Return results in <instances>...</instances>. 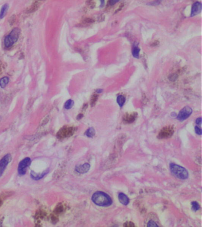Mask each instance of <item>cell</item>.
I'll list each match as a JSON object with an SVG mask.
<instances>
[{
	"mask_svg": "<svg viewBox=\"0 0 202 227\" xmlns=\"http://www.w3.org/2000/svg\"><path fill=\"white\" fill-rule=\"evenodd\" d=\"M74 104V101L70 99V100H68V101H66V103H65L64 107H65V109L69 110V109H71L73 107Z\"/></svg>",
	"mask_w": 202,
	"mask_h": 227,
	"instance_id": "obj_16",
	"label": "cell"
},
{
	"mask_svg": "<svg viewBox=\"0 0 202 227\" xmlns=\"http://www.w3.org/2000/svg\"><path fill=\"white\" fill-rule=\"evenodd\" d=\"M90 168V165L88 163H86L83 165H79V166H76L75 170L79 173L83 174V173H87L89 171Z\"/></svg>",
	"mask_w": 202,
	"mask_h": 227,
	"instance_id": "obj_8",
	"label": "cell"
},
{
	"mask_svg": "<svg viewBox=\"0 0 202 227\" xmlns=\"http://www.w3.org/2000/svg\"><path fill=\"white\" fill-rule=\"evenodd\" d=\"M173 128H170V127H167V128H164L161 131L160 134V136L161 138H165V137H168L172 135L173 134Z\"/></svg>",
	"mask_w": 202,
	"mask_h": 227,
	"instance_id": "obj_9",
	"label": "cell"
},
{
	"mask_svg": "<svg viewBox=\"0 0 202 227\" xmlns=\"http://www.w3.org/2000/svg\"><path fill=\"white\" fill-rule=\"evenodd\" d=\"M92 201L100 207H109L112 204V200L106 193L96 192L92 196Z\"/></svg>",
	"mask_w": 202,
	"mask_h": 227,
	"instance_id": "obj_1",
	"label": "cell"
},
{
	"mask_svg": "<svg viewBox=\"0 0 202 227\" xmlns=\"http://www.w3.org/2000/svg\"><path fill=\"white\" fill-rule=\"evenodd\" d=\"M20 30L19 28H14L10 34L7 36L4 39V45L6 48H10L17 41L20 36Z\"/></svg>",
	"mask_w": 202,
	"mask_h": 227,
	"instance_id": "obj_3",
	"label": "cell"
},
{
	"mask_svg": "<svg viewBox=\"0 0 202 227\" xmlns=\"http://www.w3.org/2000/svg\"><path fill=\"white\" fill-rule=\"evenodd\" d=\"M171 116L172 117H177V115H176V113L174 112V113H171Z\"/></svg>",
	"mask_w": 202,
	"mask_h": 227,
	"instance_id": "obj_28",
	"label": "cell"
},
{
	"mask_svg": "<svg viewBox=\"0 0 202 227\" xmlns=\"http://www.w3.org/2000/svg\"><path fill=\"white\" fill-rule=\"evenodd\" d=\"M1 72V66H0V73Z\"/></svg>",
	"mask_w": 202,
	"mask_h": 227,
	"instance_id": "obj_29",
	"label": "cell"
},
{
	"mask_svg": "<svg viewBox=\"0 0 202 227\" xmlns=\"http://www.w3.org/2000/svg\"><path fill=\"white\" fill-rule=\"evenodd\" d=\"M9 82V79L7 77H5L0 79V87L2 89L5 88Z\"/></svg>",
	"mask_w": 202,
	"mask_h": 227,
	"instance_id": "obj_13",
	"label": "cell"
},
{
	"mask_svg": "<svg viewBox=\"0 0 202 227\" xmlns=\"http://www.w3.org/2000/svg\"><path fill=\"white\" fill-rule=\"evenodd\" d=\"M147 227H158V225L154 222V221H153L152 220H151V221H149V222H148V225H147Z\"/></svg>",
	"mask_w": 202,
	"mask_h": 227,
	"instance_id": "obj_20",
	"label": "cell"
},
{
	"mask_svg": "<svg viewBox=\"0 0 202 227\" xmlns=\"http://www.w3.org/2000/svg\"><path fill=\"white\" fill-rule=\"evenodd\" d=\"M140 49L138 46H135L132 49V55L136 58H139Z\"/></svg>",
	"mask_w": 202,
	"mask_h": 227,
	"instance_id": "obj_17",
	"label": "cell"
},
{
	"mask_svg": "<svg viewBox=\"0 0 202 227\" xmlns=\"http://www.w3.org/2000/svg\"><path fill=\"white\" fill-rule=\"evenodd\" d=\"M31 159L27 157L23 159L20 162L18 167V173L20 176H23L26 173L27 168L31 164Z\"/></svg>",
	"mask_w": 202,
	"mask_h": 227,
	"instance_id": "obj_4",
	"label": "cell"
},
{
	"mask_svg": "<svg viewBox=\"0 0 202 227\" xmlns=\"http://www.w3.org/2000/svg\"><path fill=\"white\" fill-rule=\"evenodd\" d=\"M202 10V4L199 2H194L192 5V12H191V17L196 16L199 13L201 12Z\"/></svg>",
	"mask_w": 202,
	"mask_h": 227,
	"instance_id": "obj_7",
	"label": "cell"
},
{
	"mask_svg": "<svg viewBox=\"0 0 202 227\" xmlns=\"http://www.w3.org/2000/svg\"><path fill=\"white\" fill-rule=\"evenodd\" d=\"M124 227H135V225L134 224V223H132L131 222H127L125 223Z\"/></svg>",
	"mask_w": 202,
	"mask_h": 227,
	"instance_id": "obj_22",
	"label": "cell"
},
{
	"mask_svg": "<svg viewBox=\"0 0 202 227\" xmlns=\"http://www.w3.org/2000/svg\"><path fill=\"white\" fill-rule=\"evenodd\" d=\"M120 1V0H110L109 2H110V4L111 5H113L115 4L116 2H117Z\"/></svg>",
	"mask_w": 202,
	"mask_h": 227,
	"instance_id": "obj_24",
	"label": "cell"
},
{
	"mask_svg": "<svg viewBox=\"0 0 202 227\" xmlns=\"http://www.w3.org/2000/svg\"><path fill=\"white\" fill-rule=\"evenodd\" d=\"M195 132H196V133L197 134H198V135H202V129H201V128L197 127V126H196V127H195Z\"/></svg>",
	"mask_w": 202,
	"mask_h": 227,
	"instance_id": "obj_21",
	"label": "cell"
},
{
	"mask_svg": "<svg viewBox=\"0 0 202 227\" xmlns=\"http://www.w3.org/2000/svg\"><path fill=\"white\" fill-rule=\"evenodd\" d=\"M135 113H134V115H133V114H131V115H130L126 116V118L124 119L126 120V121H127V122L128 120H129V122H133V121L135 120V118H136V117H135Z\"/></svg>",
	"mask_w": 202,
	"mask_h": 227,
	"instance_id": "obj_18",
	"label": "cell"
},
{
	"mask_svg": "<svg viewBox=\"0 0 202 227\" xmlns=\"http://www.w3.org/2000/svg\"><path fill=\"white\" fill-rule=\"evenodd\" d=\"M118 199L120 202L124 205H127L129 203V199L126 195L125 194L123 193H120L119 194Z\"/></svg>",
	"mask_w": 202,
	"mask_h": 227,
	"instance_id": "obj_11",
	"label": "cell"
},
{
	"mask_svg": "<svg viewBox=\"0 0 202 227\" xmlns=\"http://www.w3.org/2000/svg\"><path fill=\"white\" fill-rule=\"evenodd\" d=\"M8 9H9V5H8L7 4H4V5L2 6V7L1 9V11H0V19H2V18L5 16L7 12Z\"/></svg>",
	"mask_w": 202,
	"mask_h": 227,
	"instance_id": "obj_12",
	"label": "cell"
},
{
	"mask_svg": "<svg viewBox=\"0 0 202 227\" xmlns=\"http://www.w3.org/2000/svg\"><path fill=\"white\" fill-rule=\"evenodd\" d=\"M192 204L193 210L194 211H197V210L199 209L200 206H199V203L197 202H193Z\"/></svg>",
	"mask_w": 202,
	"mask_h": 227,
	"instance_id": "obj_19",
	"label": "cell"
},
{
	"mask_svg": "<svg viewBox=\"0 0 202 227\" xmlns=\"http://www.w3.org/2000/svg\"><path fill=\"white\" fill-rule=\"evenodd\" d=\"M96 134V130L93 128H90L86 132V135L88 138L93 137Z\"/></svg>",
	"mask_w": 202,
	"mask_h": 227,
	"instance_id": "obj_14",
	"label": "cell"
},
{
	"mask_svg": "<svg viewBox=\"0 0 202 227\" xmlns=\"http://www.w3.org/2000/svg\"><path fill=\"white\" fill-rule=\"evenodd\" d=\"M170 168L171 173L176 178L181 180H185L189 178V173L187 170L180 166L171 163L170 165Z\"/></svg>",
	"mask_w": 202,
	"mask_h": 227,
	"instance_id": "obj_2",
	"label": "cell"
},
{
	"mask_svg": "<svg viewBox=\"0 0 202 227\" xmlns=\"http://www.w3.org/2000/svg\"><path fill=\"white\" fill-rule=\"evenodd\" d=\"M101 7L102 6H103L104 5V4H105V0H101Z\"/></svg>",
	"mask_w": 202,
	"mask_h": 227,
	"instance_id": "obj_27",
	"label": "cell"
},
{
	"mask_svg": "<svg viewBox=\"0 0 202 227\" xmlns=\"http://www.w3.org/2000/svg\"><path fill=\"white\" fill-rule=\"evenodd\" d=\"M196 123L197 125H200L201 123H202V119H201V118L197 119L196 120Z\"/></svg>",
	"mask_w": 202,
	"mask_h": 227,
	"instance_id": "obj_25",
	"label": "cell"
},
{
	"mask_svg": "<svg viewBox=\"0 0 202 227\" xmlns=\"http://www.w3.org/2000/svg\"><path fill=\"white\" fill-rule=\"evenodd\" d=\"M192 109L189 106H185L180 110L178 115H177V118L180 121H183L188 118L192 113Z\"/></svg>",
	"mask_w": 202,
	"mask_h": 227,
	"instance_id": "obj_5",
	"label": "cell"
},
{
	"mask_svg": "<svg viewBox=\"0 0 202 227\" xmlns=\"http://www.w3.org/2000/svg\"><path fill=\"white\" fill-rule=\"evenodd\" d=\"M48 173V170H46V171H44V172H43V173H42L40 174H38V173L34 172L33 171H32L31 172V173H30V176H31V178L33 180H39L41 178H43Z\"/></svg>",
	"mask_w": 202,
	"mask_h": 227,
	"instance_id": "obj_10",
	"label": "cell"
},
{
	"mask_svg": "<svg viewBox=\"0 0 202 227\" xmlns=\"http://www.w3.org/2000/svg\"><path fill=\"white\" fill-rule=\"evenodd\" d=\"M125 97L122 95L119 96L117 98V103H118L120 107H122L123 106V104L125 103Z\"/></svg>",
	"mask_w": 202,
	"mask_h": 227,
	"instance_id": "obj_15",
	"label": "cell"
},
{
	"mask_svg": "<svg viewBox=\"0 0 202 227\" xmlns=\"http://www.w3.org/2000/svg\"><path fill=\"white\" fill-rule=\"evenodd\" d=\"M16 21V17L14 16H12L11 18H10V20H9V22H10V24L11 25H13L14 24V23Z\"/></svg>",
	"mask_w": 202,
	"mask_h": 227,
	"instance_id": "obj_23",
	"label": "cell"
},
{
	"mask_svg": "<svg viewBox=\"0 0 202 227\" xmlns=\"http://www.w3.org/2000/svg\"><path fill=\"white\" fill-rule=\"evenodd\" d=\"M96 91L98 93H101L103 92V90L102 89H98V90H97Z\"/></svg>",
	"mask_w": 202,
	"mask_h": 227,
	"instance_id": "obj_26",
	"label": "cell"
},
{
	"mask_svg": "<svg viewBox=\"0 0 202 227\" xmlns=\"http://www.w3.org/2000/svg\"><path fill=\"white\" fill-rule=\"evenodd\" d=\"M11 160V156L10 154L6 155L0 160V177L2 175L5 169Z\"/></svg>",
	"mask_w": 202,
	"mask_h": 227,
	"instance_id": "obj_6",
	"label": "cell"
}]
</instances>
